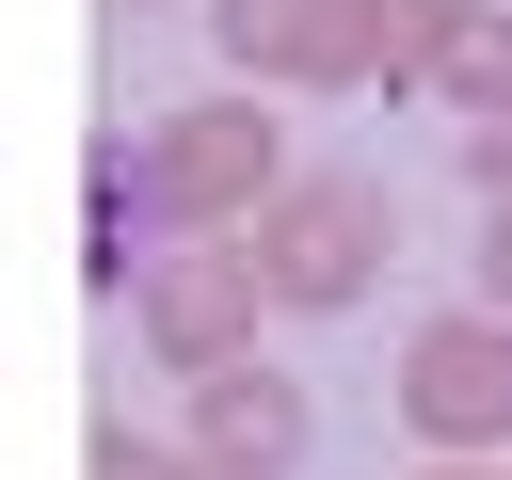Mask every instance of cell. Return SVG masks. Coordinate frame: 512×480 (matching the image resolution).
Returning a JSON list of instances; mask_svg holds the SVG:
<instances>
[{"mask_svg": "<svg viewBox=\"0 0 512 480\" xmlns=\"http://www.w3.org/2000/svg\"><path fill=\"white\" fill-rule=\"evenodd\" d=\"M128 16H144V0H128Z\"/></svg>", "mask_w": 512, "mask_h": 480, "instance_id": "11", "label": "cell"}, {"mask_svg": "<svg viewBox=\"0 0 512 480\" xmlns=\"http://www.w3.org/2000/svg\"><path fill=\"white\" fill-rule=\"evenodd\" d=\"M80 480H208V464H192V448H160V432H128V416H112V432H96V448H80Z\"/></svg>", "mask_w": 512, "mask_h": 480, "instance_id": "8", "label": "cell"}, {"mask_svg": "<svg viewBox=\"0 0 512 480\" xmlns=\"http://www.w3.org/2000/svg\"><path fill=\"white\" fill-rule=\"evenodd\" d=\"M432 480H512V448H496V464H432Z\"/></svg>", "mask_w": 512, "mask_h": 480, "instance_id": "10", "label": "cell"}, {"mask_svg": "<svg viewBox=\"0 0 512 480\" xmlns=\"http://www.w3.org/2000/svg\"><path fill=\"white\" fill-rule=\"evenodd\" d=\"M112 160H128L144 240H240V224L288 192V128H272L256 96H176V112H144Z\"/></svg>", "mask_w": 512, "mask_h": 480, "instance_id": "1", "label": "cell"}, {"mask_svg": "<svg viewBox=\"0 0 512 480\" xmlns=\"http://www.w3.org/2000/svg\"><path fill=\"white\" fill-rule=\"evenodd\" d=\"M480 304H512V192L480 208Z\"/></svg>", "mask_w": 512, "mask_h": 480, "instance_id": "9", "label": "cell"}, {"mask_svg": "<svg viewBox=\"0 0 512 480\" xmlns=\"http://www.w3.org/2000/svg\"><path fill=\"white\" fill-rule=\"evenodd\" d=\"M208 32L256 96H368V80H400L416 0H208Z\"/></svg>", "mask_w": 512, "mask_h": 480, "instance_id": "3", "label": "cell"}, {"mask_svg": "<svg viewBox=\"0 0 512 480\" xmlns=\"http://www.w3.org/2000/svg\"><path fill=\"white\" fill-rule=\"evenodd\" d=\"M192 464H224V480H288V464H304V384H288L272 352L192 368Z\"/></svg>", "mask_w": 512, "mask_h": 480, "instance_id": "6", "label": "cell"}, {"mask_svg": "<svg viewBox=\"0 0 512 480\" xmlns=\"http://www.w3.org/2000/svg\"><path fill=\"white\" fill-rule=\"evenodd\" d=\"M400 96H432V112H464V128H512V16H496V0H416Z\"/></svg>", "mask_w": 512, "mask_h": 480, "instance_id": "7", "label": "cell"}, {"mask_svg": "<svg viewBox=\"0 0 512 480\" xmlns=\"http://www.w3.org/2000/svg\"><path fill=\"white\" fill-rule=\"evenodd\" d=\"M240 256H256V288H272L288 320H352V304L384 288V256H400V208H384L368 176H288V192L240 224Z\"/></svg>", "mask_w": 512, "mask_h": 480, "instance_id": "2", "label": "cell"}, {"mask_svg": "<svg viewBox=\"0 0 512 480\" xmlns=\"http://www.w3.org/2000/svg\"><path fill=\"white\" fill-rule=\"evenodd\" d=\"M400 416L432 464H496L512 448V304H448L400 336Z\"/></svg>", "mask_w": 512, "mask_h": 480, "instance_id": "4", "label": "cell"}, {"mask_svg": "<svg viewBox=\"0 0 512 480\" xmlns=\"http://www.w3.org/2000/svg\"><path fill=\"white\" fill-rule=\"evenodd\" d=\"M128 320H144V352L192 384V368H240V352H256L272 288H256V256H240V240H176V256H144Z\"/></svg>", "mask_w": 512, "mask_h": 480, "instance_id": "5", "label": "cell"}]
</instances>
